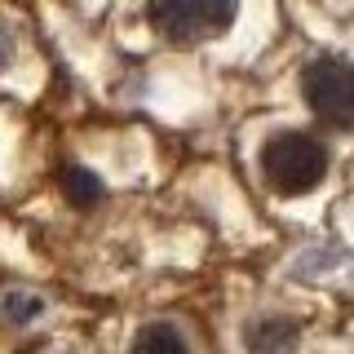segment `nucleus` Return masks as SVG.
Listing matches in <instances>:
<instances>
[{"mask_svg":"<svg viewBox=\"0 0 354 354\" xmlns=\"http://www.w3.org/2000/svg\"><path fill=\"white\" fill-rule=\"evenodd\" d=\"M261 177L283 199L310 195L328 177V147L319 138H310V133L283 129L274 138H266L261 147Z\"/></svg>","mask_w":354,"mask_h":354,"instance_id":"obj_1","label":"nucleus"},{"mask_svg":"<svg viewBox=\"0 0 354 354\" xmlns=\"http://www.w3.org/2000/svg\"><path fill=\"white\" fill-rule=\"evenodd\" d=\"M239 0H151V22L173 44H199L230 31Z\"/></svg>","mask_w":354,"mask_h":354,"instance_id":"obj_2","label":"nucleus"},{"mask_svg":"<svg viewBox=\"0 0 354 354\" xmlns=\"http://www.w3.org/2000/svg\"><path fill=\"white\" fill-rule=\"evenodd\" d=\"M301 97L328 129H354V66L341 58H315L301 71Z\"/></svg>","mask_w":354,"mask_h":354,"instance_id":"obj_3","label":"nucleus"},{"mask_svg":"<svg viewBox=\"0 0 354 354\" xmlns=\"http://www.w3.org/2000/svg\"><path fill=\"white\" fill-rule=\"evenodd\" d=\"M297 341H301V324H297V319H283V315L252 319V324L243 328V350L248 354H292Z\"/></svg>","mask_w":354,"mask_h":354,"instance_id":"obj_4","label":"nucleus"},{"mask_svg":"<svg viewBox=\"0 0 354 354\" xmlns=\"http://www.w3.org/2000/svg\"><path fill=\"white\" fill-rule=\"evenodd\" d=\"M62 195L71 199L75 208H93L97 199H102V182L88 169H80V164H66L62 169Z\"/></svg>","mask_w":354,"mask_h":354,"instance_id":"obj_5","label":"nucleus"},{"mask_svg":"<svg viewBox=\"0 0 354 354\" xmlns=\"http://www.w3.org/2000/svg\"><path fill=\"white\" fill-rule=\"evenodd\" d=\"M133 354H191V350H186V341L177 337V328L147 324L138 337H133Z\"/></svg>","mask_w":354,"mask_h":354,"instance_id":"obj_6","label":"nucleus"},{"mask_svg":"<svg viewBox=\"0 0 354 354\" xmlns=\"http://www.w3.org/2000/svg\"><path fill=\"white\" fill-rule=\"evenodd\" d=\"M40 310H44L40 297H22V292H9V297H5V315L14 319V324H31Z\"/></svg>","mask_w":354,"mask_h":354,"instance_id":"obj_7","label":"nucleus"}]
</instances>
